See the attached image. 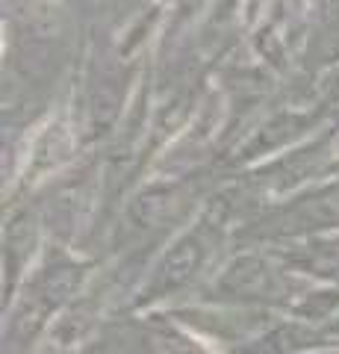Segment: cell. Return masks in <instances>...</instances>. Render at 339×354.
<instances>
[{
  "label": "cell",
  "mask_w": 339,
  "mask_h": 354,
  "mask_svg": "<svg viewBox=\"0 0 339 354\" xmlns=\"http://www.w3.org/2000/svg\"><path fill=\"white\" fill-rule=\"evenodd\" d=\"M204 257H206V248H204L201 236L180 239L177 245L166 254V260L159 263L157 278H154V283H151V298L174 292V290H180L183 283H189L195 274H198Z\"/></svg>",
  "instance_id": "cell-1"
},
{
  "label": "cell",
  "mask_w": 339,
  "mask_h": 354,
  "mask_svg": "<svg viewBox=\"0 0 339 354\" xmlns=\"http://www.w3.org/2000/svg\"><path fill=\"white\" fill-rule=\"evenodd\" d=\"M222 290L239 295V298H260L271 292V272L269 266L257 257H242L236 260L227 274L222 278Z\"/></svg>",
  "instance_id": "cell-2"
},
{
  "label": "cell",
  "mask_w": 339,
  "mask_h": 354,
  "mask_svg": "<svg viewBox=\"0 0 339 354\" xmlns=\"http://www.w3.org/2000/svg\"><path fill=\"white\" fill-rule=\"evenodd\" d=\"M171 192L168 189H154V192H145L133 204V218L139 225H157L171 213Z\"/></svg>",
  "instance_id": "cell-3"
},
{
  "label": "cell",
  "mask_w": 339,
  "mask_h": 354,
  "mask_svg": "<svg viewBox=\"0 0 339 354\" xmlns=\"http://www.w3.org/2000/svg\"><path fill=\"white\" fill-rule=\"evenodd\" d=\"M333 328H336V330H339V322H336V325H333Z\"/></svg>",
  "instance_id": "cell-4"
}]
</instances>
